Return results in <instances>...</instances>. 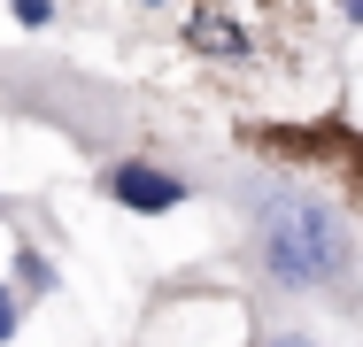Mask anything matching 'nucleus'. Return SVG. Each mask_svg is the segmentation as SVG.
<instances>
[{
	"label": "nucleus",
	"instance_id": "obj_5",
	"mask_svg": "<svg viewBox=\"0 0 363 347\" xmlns=\"http://www.w3.org/2000/svg\"><path fill=\"white\" fill-rule=\"evenodd\" d=\"M47 16H55V0H16V23H31V31H39Z\"/></svg>",
	"mask_w": 363,
	"mask_h": 347
},
{
	"label": "nucleus",
	"instance_id": "obj_7",
	"mask_svg": "<svg viewBox=\"0 0 363 347\" xmlns=\"http://www.w3.org/2000/svg\"><path fill=\"white\" fill-rule=\"evenodd\" d=\"M340 16H348V23H363V0H340Z\"/></svg>",
	"mask_w": 363,
	"mask_h": 347
},
{
	"label": "nucleus",
	"instance_id": "obj_8",
	"mask_svg": "<svg viewBox=\"0 0 363 347\" xmlns=\"http://www.w3.org/2000/svg\"><path fill=\"white\" fill-rule=\"evenodd\" d=\"M147 8H155V0H147Z\"/></svg>",
	"mask_w": 363,
	"mask_h": 347
},
{
	"label": "nucleus",
	"instance_id": "obj_3",
	"mask_svg": "<svg viewBox=\"0 0 363 347\" xmlns=\"http://www.w3.org/2000/svg\"><path fill=\"white\" fill-rule=\"evenodd\" d=\"M23 332V301H16V285H0V340H16Z\"/></svg>",
	"mask_w": 363,
	"mask_h": 347
},
{
	"label": "nucleus",
	"instance_id": "obj_1",
	"mask_svg": "<svg viewBox=\"0 0 363 347\" xmlns=\"http://www.w3.org/2000/svg\"><path fill=\"white\" fill-rule=\"evenodd\" d=\"M247 247H255V271L271 278L279 293L340 301L356 285V232H348V216H340V201H325L301 178L255 186V201H247Z\"/></svg>",
	"mask_w": 363,
	"mask_h": 347
},
{
	"label": "nucleus",
	"instance_id": "obj_2",
	"mask_svg": "<svg viewBox=\"0 0 363 347\" xmlns=\"http://www.w3.org/2000/svg\"><path fill=\"white\" fill-rule=\"evenodd\" d=\"M186 178L178 170H162V162H116L108 170V201L132 208V216H170V208H186Z\"/></svg>",
	"mask_w": 363,
	"mask_h": 347
},
{
	"label": "nucleus",
	"instance_id": "obj_4",
	"mask_svg": "<svg viewBox=\"0 0 363 347\" xmlns=\"http://www.w3.org/2000/svg\"><path fill=\"white\" fill-rule=\"evenodd\" d=\"M16 278H23V285H31V293H47V285H55V271H47V263H39V255H16Z\"/></svg>",
	"mask_w": 363,
	"mask_h": 347
},
{
	"label": "nucleus",
	"instance_id": "obj_6",
	"mask_svg": "<svg viewBox=\"0 0 363 347\" xmlns=\"http://www.w3.org/2000/svg\"><path fill=\"white\" fill-rule=\"evenodd\" d=\"M255 347H325V340H309V332H271V340H255Z\"/></svg>",
	"mask_w": 363,
	"mask_h": 347
}]
</instances>
